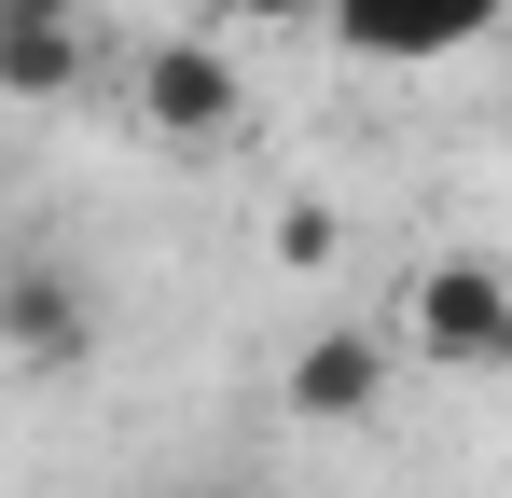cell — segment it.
Masks as SVG:
<instances>
[{
  "instance_id": "cell-2",
  "label": "cell",
  "mask_w": 512,
  "mask_h": 498,
  "mask_svg": "<svg viewBox=\"0 0 512 498\" xmlns=\"http://www.w3.org/2000/svg\"><path fill=\"white\" fill-rule=\"evenodd\" d=\"M388 388H402V346H388L374 319H319L305 346H291V374H277L291 429H360V415H388Z\"/></svg>"
},
{
  "instance_id": "cell-9",
  "label": "cell",
  "mask_w": 512,
  "mask_h": 498,
  "mask_svg": "<svg viewBox=\"0 0 512 498\" xmlns=\"http://www.w3.org/2000/svg\"><path fill=\"white\" fill-rule=\"evenodd\" d=\"M167 498H250V485H167Z\"/></svg>"
},
{
  "instance_id": "cell-5",
  "label": "cell",
  "mask_w": 512,
  "mask_h": 498,
  "mask_svg": "<svg viewBox=\"0 0 512 498\" xmlns=\"http://www.w3.org/2000/svg\"><path fill=\"white\" fill-rule=\"evenodd\" d=\"M0 360L14 374H84L97 360V291L70 277V263H0Z\"/></svg>"
},
{
  "instance_id": "cell-7",
  "label": "cell",
  "mask_w": 512,
  "mask_h": 498,
  "mask_svg": "<svg viewBox=\"0 0 512 498\" xmlns=\"http://www.w3.org/2000/svg\"><path fill=\"white\" fill-rule=\"evenodd\" d=\"M333 249H346V222L319 208V194H291V208H277V263H291V277H319Z\"/></svg>"
},
{
  "instance_id": "cell-4",
  "label": "cell",
  "mask_w": 512,
  "mask_h": 498,
  "mask_svg": "<svg viewBox=\"0 0 512 498\" xmlns=\"http://www.w3.org/2000/svg\"><path fill=\"white\" fill-rule=\"evenodd\" d=\"M305 14L333 28L360 70H443V56H471L499 28V0H305Z\"/></svg>"
},
{
  "instance_id": "cell-3",
  "label": "cell",
  "mask_w": 512,
  "mask_h": 498,
  "mask_svg": "<svg viewBox=\"0 0 512 498\" xmlns=\"http://www.w3.org/2000/svg\"><path fill=\"white\" fill-rule=\"evenodd\" d=\"M236 111H250V83H236V56H222L208 28H167V42L139 56V125H153V139L222 153V139H236Z\"/></svg>"
},
{
  "instance_id": "cell-6",
  "label": "cell",
  "mask_w": 512,
  "mask_h": 498,
  "mask_svg": "<svg viewBox=\"0 0 512 498\" xmlns=\"http://www.w3.org/2000/svg\"><path fill=\"white\" fill-rule=\"evenodd\" d=\"M84 70H97L84 0H0V97H14V111H70Z\"/></svg>"
},
{
  "instance_id": "cell-8",
  "label": "cell",
  "mask_w": 512,
  "mask_h": 498,
  "mask_svg": "<svg viewBox=\"0 0 512 498\" xmlns=\"http://www.w3.org/2000/svg\"><path fill=\"white\" fill-rule=\"evenodd\" d=\"M208 14H263V28H291V14H305V0H208Z\"/></svg>"
},
{
  "instance_id": "cell-1",
  "label": "cell",
  "mask_w": 512,
  "mask_h": 498,
  "mask_svg": "<svg viewBox=\"0 0 512 498\" xmlns=\"http://www.w3.org/2000/svg\"><path fill=\"white\" fill-rule=\"evenodd\" d=\"M402 346L443 360V374H499V360H512V277L485 263V249L416 263V291H402Z\"/></svg>"
}]
</instances>
